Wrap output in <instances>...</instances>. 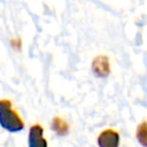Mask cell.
<instances>
[{
	"label": "cell",
	"instance_id": "obj_3",
	"mask_svg": "<svg viewBox=\"0 0 147 147\" xmlns=\"http://www.w3.org/2000/svg\"><path fill=\"white\" fill-rule=\"evenodd\" d=\"M42 127L39 124H34L30 127L29 132V147H47V141L42 137Z\"/></svg>",
	"mask_w": 147,
	"mask_h": 147
},
{
	"label": "cell",
	"instance_id": "obj_1",
	"mask_svg": "<svg viewBox=\"0 0 147 147\" xmlns=\"http://www.w3.org/2000/svg\"><path fill=\"white\" fill-rule=\"evenodd\" d=\"M0 125L9 132H18L24 129V123L13 109L9 100H0Z\"/></svg>",
	"mask_w": 147,
	"mask_h": 147
},
{
	"label": "cell",
	"instance_id": "obj_2",
	"mask_svg": "<svg viewBox=\"0 0 147 147\" xmlns=\"http://www.w3.org/2000/svg\"><path fill=\"white\" fill-rule=\"evenodd\" d=\"M99 147H118L119 146V134L113 129H107L102 131L98 137Z\"/></svg>",
	"mask_w": 147,
	"mask_h": 147
},
{
	"label": "cell",
	"instance_id": "obj_4",
	"mask_svg": "<svg viewBox=\"0 0 147 147\" xmlns=\"http://www.w3.org/2000/svg\"><path fill=\"white\" fill-rule=\"evenodd\" d=\"M92 69L94 71V74L98 77H106L109 75L110 72V67H109V62L108 59L106 56H98L94 59L93 64H92Z\"/></svg>",
	"mask_w": 147,
	"mask_h": 147
},
{
	"label": "cell",
	"instance_id": "obj_5",
	"mask_svg": "<svg viewBox=\"0 0 147 147\" xmlns=\"http://www.w3.org/2000/svg\"><path fill=\"white\" fill-rule=\"evenodd\" d=\"M136 138L142 147H147V121H142L137 126Z\"/></svg>",
	"mask_w": 147,
	"mask_h": 147
}]
</instances>
